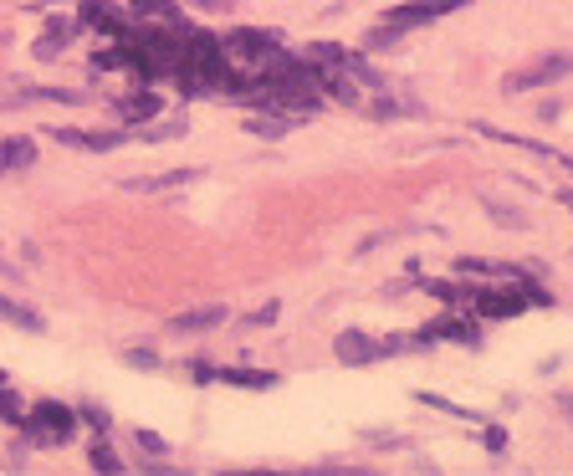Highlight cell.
I'll use <instances>...</instances> for the list:
<instances>
[{
	"label": "cell",
	"mask_w": 573,
	"mask_h": 476,
	"mask_svg": "<svg viewBox=\"0 0 573 476\" xmlns=\"http://www.w3.org/2000/svg\"><path fill=\"white\" fill-rule=\"evenodd\" d=\"M461 6H471V0H405V6L384 11V26L405 36V31H415V26H430V21L451 16V11H461Z\"/></svg>",
	"instance_id": "obj_1"
},
{
	"label": "cell",
	"mask_w": 573,
	"mask_h": 476,
	"mask_svg": "<svg viewBox=\"0 0 573 476\" xmlns=\"http://www.w3.org/2000/svg\"><path fill=\"white\" fill-rule=\"evenodd\" d=\"M563 77H573V57L568 52H548L538 62H527L522 72H512L502 88L507 93H522V88H548V82H563Z\"/></svg>",
	"instance_id": "obj_2"
},
{
	"label": "cell",
	"mask_w": 573,
	"mask_h": 476,
	"mask_svg": "<svg viewBox=\"0 0 573 476\" xmlns=\"http://www.w3.org/2000/svg\"><path fill=\"white\" fill-rule=\"evenodd\" d=\"M220 47H226L236 62H256V67H261L272 52H282V36H272V31H231Z\"/></svg>",
	"instance_id": "obj_3"
},
{
	"label": "cell",
	"mask_w": 573,
	"mask_h": 476,
	"mask_svg": "<svg viewBox=\"0 0 573 476\" xmlns=\"http://www.w3.org/2000/svg\"><path fill=\"white\" fill-rule=\"evenodd\" d=\"M333 354H338V364H379V359H389L384 354V338H369L359 328H343L338 343H333Z\"/></svg>",
	"instance_id": "obj_4"
},
{
	"label": "cell",
	"mask_w": 573,
	"mask_h": 476,
	"mask_svg": "<svg viewBox=\"0 0 573 476\" xmlns=\"http://www.w3.org/2000/svg\"><path fill=\"white\" fill-rule=\"evenodd\" d=\"M31 425H36L31 436H36L41 446H57V441H67V430L77 425V415H72L67 405H52V400H47V405L31 410Z\"/></svg>",
	"instance_id": "obj_5"
},
{
	"label": "cell",
	"mask_w": 573,
	"mask_h": 476,
	"mask_svg": "<svg viewBox=\"0 0 573 476\" xmlns=\"http://www.w3.org/2000/svg\"><path fill=\"white\" fill-rule=\"evenodd\" d=\"M128 11L159 21V26H164V31H174V36H190V31H195V26L180 16V6H174V0H128Z\"/></svg>",
	"instance_id": "obj_6"
},
{
	"label": "cell",
	"mask_w": 573,
	"mask_h": 476,
	"mask_svg": "<svg viewBox=\"0 0 573 476\" xmlns=\"http://www.w3.org/2000/svg\"><path fill=\"white\" fill-rule=\"evenodd\" d=\"M77 31H82V21H72V16H52V21H47V36H36V47H31V52H36L41 62H52Z\"/></svg>",
	"instance_id": "obj_7"
},
{
	"label": "cell",
	"mask_w": 573,
	"mask_h": 476,
	"mask_svg": "<svg viewBox=\"0 0 573 476\" xmlns=\"http://www.w3.org/2000/svg\"><path fill=\"white\" fill-rule=\"evenodd\" d=\"M190 180H205L200 169H169V175H139V180H118L123 190H134V195H154V190H180Z\"/></svg>",
	"instance_id": "obj_8"
},
{
	"label": "cell",
	"mask_w": 573,
	"mask_h": 476,
	"mask_svg": "<svg viewBox=\"0 0 573 476\" xmlns=\"http://www.w3.org/2000/svg\"><path fill=\"white\" fill-rule=\"evenodd\" d=\"M159 108H164L159 93H128V98H113V113H118L123 123H149V118H159Z\"/></svg>",
	"instance_id": "obj_9"
},
{
	"label": "cell",
	"mask_w": 573,
	"mask_h": 476,
	"mask_svg": "<svg viewBox=\"0 0 573 476\" xmlns=\"http://www.w3.org/2000/svg\"><path fill=\"white\" fill-rule=\"evenodd\" d=\"M220 323H226V308L210 302V308H195V313H174L164 328L169 333H205V328H220Z\"/></svg>",
	"instance_id": "obj_10"
},
{
	"label": "cell",
	"mask_w": 573,
	"mask_h": 476,
	"mask_svg": "<svg viewBox=\"0 0 573 476\" xmlns=\"http://www.w3.org/2000/svg\"><path fill=\"white\" fill-rule=\"evenodd\" d=\"M52 139H62L67 149H93V154H103V149H118V144H128V134H82V128H57Z\"/></svg>",
	"instance_id": "obj_11"
},
{
	"label": "cell",
	"mask_w": 573,
	"mask_h": 476,
	"mask_svg": "<svg viewBox=\"0 0 573 476\" xmlns=\"http://www.w3.org/2000/svg\"><path fill=\"white\" fill-rule=\"evenodd\" d=\"M77 21H82V26H98V31H123V11L108 6V0H82Z\"/></svg>",
	"instance_id": "obj_12"
},
{
	"label": "cell",
	"mask_w": 573,
	"mask_h": 476,
	"mask_svg": "<svg viewBox=\"0 0 573 476\" xmlns=\"http://www.w3.org/2000/svg\"><path fill=\"white\" fill-rule=\"evenodd\" d=\"M425 338H456V343H471V349H481V328L476 323H461V318H435L430 328H420Z\"/></svg>",
	"instance_id": "obj_13"
},
{
	"label": "cell",
	"mask_w": 573,
	"mask_h": 476,
	"mask_svg": "<svg viewBox=\"0 0 573 476\" xmlns=\"http://www.w3.org/2000/svg\"><path fill=\"white\" fill-rule=\"evenodd\" d=\"M210 379H226L236 389H277L282 384L272 369H210Z\"/></svg>",
	"instance_id": "obj_14"
},
{
	"label": "cell",
	"mask_w": 573,
	"mask_h": 476,
	"mask_svg": "<svg viewBox=\"0 0 573 476\" xmlns=\"http://www.w3.org/2000/svg\"><path fill=\"white\" fill-rule=\"evenodd\" d=\"M297 123H302V113H267V118H246V134H256V139H282V134H292Z\"/></svg>",
	"instance_id": "obj_15"
},
{
	"label": "cell",
	"mask_w": 573,
	"mask_h": 476,
	"mask_svg": "<svg viewBox=\"0 0 573 476\" xmlns=\"http://www.w3.org/2000/svg\"><path fill=\"white\" fill-rule=\"evenodd\" d=\"M0 159H6V169H31L36 164V144L31 139H6L0 144Z\"/></svg>",
	"instance_id": "obj_16"
},
{
	"label": "cell",
	"mask_w": 573,
	"mask_h": 476,
	"mask_svg": "<svg viewBox=\"0 0 573 476\" xmlns=\"http://www.w3.org/2000/svg\"><path fill=\"white\" fill-rule=\"evenodd\" d=\"M0 318L16 323V328H26V333H41V318H36L31 308H21V302H11V297H0Z\"/></svg>",
	"instance_id": "obj_17"
},
{
	"label": "cell",
	"mask_w": 573,
	"mask_h": 476,
	"mask_svg": "<svg viewBox=\"0 0 573 476\" xmlns=\"http://www.w3.org/2000/svg\"><path fill=\"white\" fill-rule=\"evenodd\" d=\"M487 215H492L502 231H522V226H527V215H522L517 205H502V200H487Z\"/></svg>",
	"instance_id": "obj_18"
},
{
	"label": "cell",
	"mask_w": 573,
	"mask_h": 476,
	"mask_svg": "<svg viewBox=\"0 0 573 476\" xmlns=\"http://www.w3.org/2000/svg\"><path fill=\"white\" fill-rule=\"evenodd\" d=\"M87 461H93V471H103V476H113V471H123V461L108 451V446H93V456H87Z\"/></svg>",
	"instance_id": "obj_19"
},
{
	"label": "cell",
	"mask_w": 573,
	"mask_h": 476,
	"mask_svg": "<svg viewBox=\"0 0 573 476\" xmlns=\"http://www.w3.org/2000/svg\"><path fill=\"white\" fill-rule=\"evenodd\" d=\"M123 359L134 364V369H159V354H154V349H128Z\"/></svg>",
	"instance_id": "obj_20"
},
{
	"label": "cell",
	"mask_w": 573,
	"mask_h": 476,
	"mask_svg": "<svg viewBox=\"0 0 573 476\" xmlns=\"http://www.w3.org/2000/svg\"><path fill=\"white\" fill-rule=\"evenodd\" d=\"M134 441H139V451H149V456H169V446H164V441L154 436V430H139Z\"/></svg>",
	"instance_id": "obj_21"
},
{
	"label": "cell",
	"mask_w": 573,
	"mask_h": 476,
	"mask_svg": "<svg viewBox=\"0 0 573 476\" xmlns=\"http://www.w3.org/2000/svg\"><path fill=\"white\" fill-rule=\"evenodd\" d=\"M425 405H435V410H451V415H461V420H476V410H466V405H451V400H440V395H420Z\"/></svg>",
	"instance_id": "obj_22"
},
{
	"label": "cell",
	"mask_w": 573,
	"mask_h": 476,
	"mask_svg": "<svg viewBox=\"0 0 573 476\" xmlns=\"http://www.w3.org/2000/svg\"><path fill=\"white\" fill-rule=\"evenodd\" d=\"M420 287H425V292H435V297H451V302L466 292V287H456V282H420Z\"/></svg>",
	"instance_id": "obj_23"
},
{
	"label": "cell",
	"mask_w": 573,
	"mask_h": 476,
	"mask_svg": "<svg viewBox=\"0 0 573 476\" xmlns=\"http://www.w3.org/2000/svg\"><path fill=\"white\" fill-rule=\"evenodd\" d=\"M481 441H487L492 451H502V446H507V436H502V430H497V425H487V430H481Z\"/></svg>",
	"instance_id": "obj_24"
},
{
	"label": "cell",
	"mask_w": 573,
	"mask_h": 476,
	"mask_svg": "<svg viewBox=\"0 0 573 476\" xmlns=\"http://www.w3.org/2000/svg\"><path fill=\"white\" fill-rule=\"evenodd\" d=\"M195 11H231V0H190Z\"/></svg>",
	"instance_id": "obj_25"
},
{
	"label": "cell",
	"mask_w": 573,
	"mask_h": 476,
	"mask_svg": "<svg viewBox=\"0 0 573 476\" xmlns=\"http://www.w3.org/2000/svg\"><path fill=\"white\" fill-rule=\"evenodd\" d=\"M272 318H277V302H267V308H261V313H251L246 323H272Z\"/></svg>",
	"instance_id": "obj_26"
},
{
	"label": "cell",
	"mask_w": 573,
	"mask_h": 476,
	"mask_svg": "<svg viewBox=\"0 0 573 476\" xmlns=\"http://www.w3.org/2000/svg\"><path fill=\"white\" fill-rule=\"evenodd\" d=\"M558 410H563V415L573 420V395H568V389H563V395H558Z\"/></svg>",
	"instance_id": "obj_27"
},
{
	"label": "cell",
	"mask_w": 573,
	"mask_h": 476,
	"mask_svg": "<svg viewBox=\"0 0 573 476\" xmlns=\"http://www.w3.org/2000/svg\"><path fill=\"white\" fill-rule=\"evenodd\" d=\"M558 200H563V205H568V210H573V190H563V195H558Z\"/></svg>",
	"instance_id": "obj_28"
},
{
	"label": "cell",
	"mask_w": 573,
	"mask_h": 476,
	"mask_svg": "<svg viewBox=\"0 0 573 476\" xmlns=\"http://www.w3.org/2000/svg\"><path fill=\"white\" fill-rule=\"evenodd\" d=\"M0 175H6V159H0Z\"/></svg>",
	"instance_id": "obj_29"
},
{
	"label": "cell",
	"mask_w": 573,
	"mask_h": 476,
	"mask_svg": "<svg viewBox=\"0 0 573 476\" xmlns=\"http://www.w3.org/2000/svg\"><path fill=\"white\" fill-rule=\"evenodd\" d=\"M41 6H52V0H41Z\"/></svg>",
	"instance_id": "obj_30"
}]
</instances>
